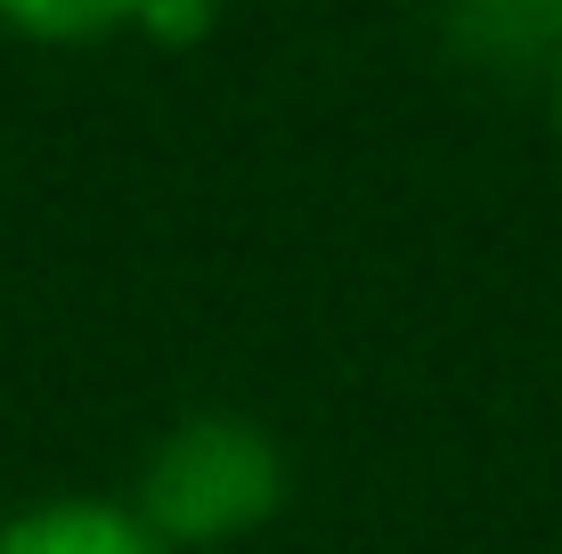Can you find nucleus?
Here are the masks:
<instances>
[{
	"label": "nucleus",
	"instance_id": "6",
	"mask_svg": "<svg viewBox=\"0 0 562 554\" xmlns=\"http://www.w3.org/2000/svg\"><path fill=\"white\" fill-rule=\"evenodd\" d=\"M554 123H562V66H554Z\"/></svg>",
	"mask_w": 562,
	"mask_h": 554
},
{
	"label": "nucleus",
	"instance_id": "2",
	"mask_svg": "<svg viewBox=\"0 0 562 554\" xmlns=\"http://www.w3.org/2000/svg\"><path fill=\"white\" fill-rule=\"evenodd\" d=\"M0 554H171L114 498H42L0 522Z\"/></svg>",
	"mask_w": 562,
	"mask_h": 554
},
{
	"label": "nucleus",
	"instance_id": "3",
	"mask_svg": "<svg viewBox=\"0 0 562 554\" xmlns=\"http://www.w3.org/2000/svg\"><path fill=\"white\" fill-rule=\"evenodd\" d=\"M449 49L473 66H562V0H449Z\"/></svg>",
	"mask_w": 562,
	"mask_h": 554
},
{
	"label": "nucleus",
	"instance_id": "1",
	"mask_svg": "<svg viewBox=\"0 0 562 554\" xmlns=\"http://www.w3.org/2000/svg\"><path fill=\"white\" fill-rule=\"evenodd\" d=\"M285 506V449L254 416H188L147 449L131 513L164 546H237Z\"/></svg>",
	"mask_w": 562,
	"mask_h": 554
},
{
	"label": "nucleus",
	"instance_id": "4",
	"mask_svg": "<svg viewBox=\"0 0 562 554\" xmlns=\"http://www.w3.org/2000/svg\"><path fill=\"white\" fill-rule=\"evenodd\" d=\"M0 25L25 33V42H49V49H82V42L139 25V0H0Z\"/></svg>",
	"mask_w": 562,
	"mask_h": 554
},
{
	"label": "nucleus",
	"instance_id": "5",
	"mask_svg": "<svg viewBox=\"0 0 562 554\" xmlns=\"http://www.w3.org/2000/svg\"><path fill=\"white\" fill-rule=\"evenodd\" d=\"M139 33L164 49H188L212 33V0H139Z\"/></svg>",
	"mask_w": 562,
	"mask_h": 554
}]
</instances>
